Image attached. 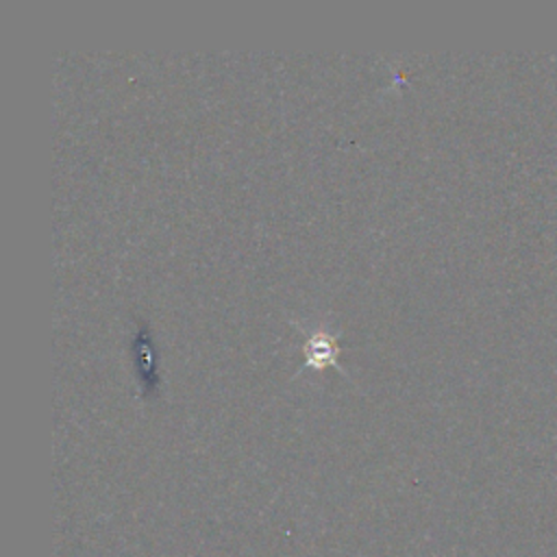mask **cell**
<instances>
[{
  "label": "cell",
  "instance_id": "obj_1",
  "mask_svg": "<svg viewBox=\"0 0 557 557\" xmlns=\"http://www.w3.org/2000/svg\"><path fill=\"white\" fill-rule=\"evenodd\" d=\"M339 352L337 342L333 335L322 333V331H313L305 344V355H307V363L322 368L329 361L335 363V355Z\"/></svg>",
  "mask_w": 557,
  "mask_h": 557
}]
</instances>
